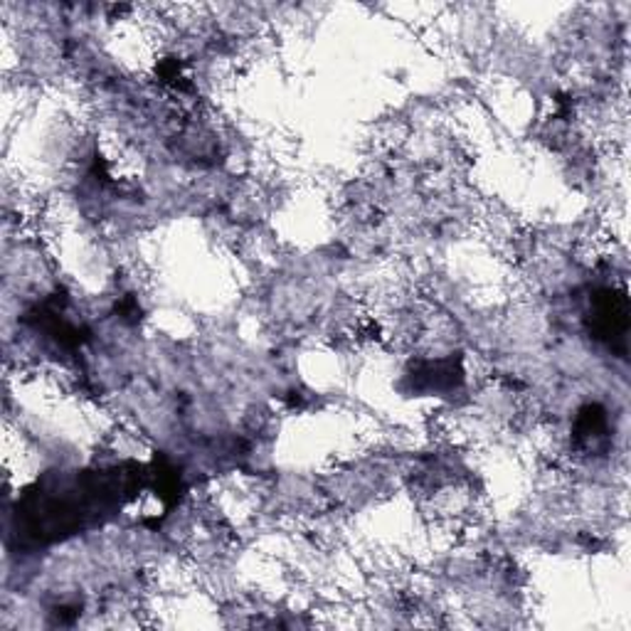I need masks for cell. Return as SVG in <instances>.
I'll use <instances>...</instances> for the list:
<instances>
[{
	"instance_id": "cell-1",
	"label": "cell",
	"mask_w": 631,
	"mask_h": 631,
	"mask_svg": "<svg viewBox=\"0 0 631 631\" xmlns=\"http://www.w3.org/2000/svg\"><path fill=\"white\" fill-rule=\"evenodd\" d=\"M592 324L599 334L597 338H605L609 344H612V340H624L629 328L627 298L614 292L599 294L592 308Z\"/></svg>"
}]
</instances>
